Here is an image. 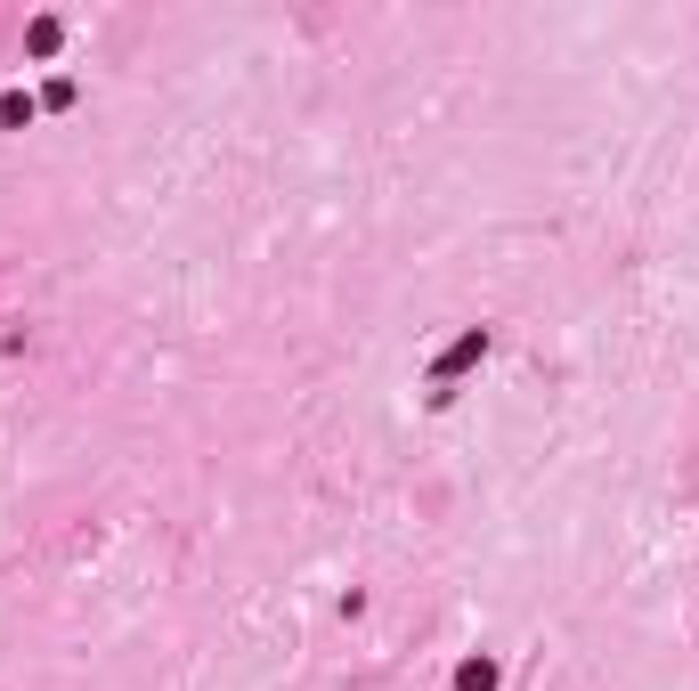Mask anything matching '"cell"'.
<instances>
[{
    "instance_id": "6da1fadb",
    "label": "cell",
    "mask_w": 699,
    "mask_h": 691,
    "mask_svg": "<svg viewBox=\"0 0 699 691\" xmlns=\"http://www.w3.org/2000/svg\"><path fill=\"white\" fill-rule=\"evenodd\" d=\"M456 691H496V667H488V659H464V667H456Z\"/></svg>"
}]
</instances>
